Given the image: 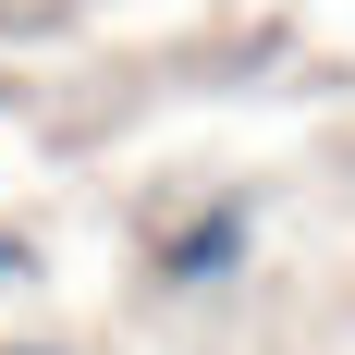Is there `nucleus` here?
Masks as SVG:
<instances>
[{"label":"nucleus","instance_id":"1","mask_svg":"<svg viewBox=\"0 0 355 355\" xmlns=\"http://www.w3.org/2000/svg\"><path fill=\"white\" fill-rule=\"evenodd\" d=\"M233 257H245V220L220 209V220H196V233H184V245H172V282H220Z\"/></svg>","mask_w":355,"mask_h":355}]
</instances>
